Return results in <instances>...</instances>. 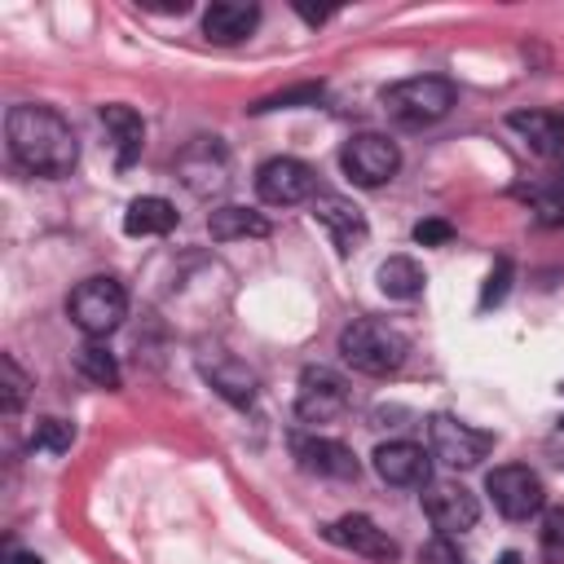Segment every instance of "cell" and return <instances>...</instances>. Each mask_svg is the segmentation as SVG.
Returning a JSON list of instances; mask_svg holds the SVG:
<instances>
[{
    "instance_id": "obj_23",
    "label": "cell",
    "mask_w": 564,
    "mask_h": 564,
    "mask_svg": "<svg viewBox=\"0 0 564 564\" xmlns=\"http://www.w3.org/2000/svg\"><path fill=\"white\" fill-rule=\"evenodd\" d=\"M75 370L93 383V388H119V361L101 339H88L75 348Z\"/></svg>"
},
{
    "instance_id": "obj_30",
    "label": "cell",
    "mask_w": 564,
    "mask_h": 564,
    "mask_svg": "<svg viewBox=\"0 0 564 564\" xmlns=\"http://www.w3.org/2000/svg\"><path fill=\"white\" fill-rule=\"evenodd\" d=\"M454 238V229L445 225V220H419L414 225V242H423V247H441V242H449Z\"/></svg>"
},
{
    "instance_id": "obj_2",
    "label": "cell",
    "mask_w": 564,
    "mask_h": 564,
    "mask_svg": "<svg viewBox=\"0 0 564 564\" xmlns=\"http://www.w3.org/2000/svg\"><path fill=\"white\" fill-rule=\"evenodd\" d=\"M410 352V339L379 322V317H352L344 330H339V357L357 370V375H370V379H383V375H397L401 361Z\"/></svg>"
},
{
    "instance_id": "obj_5",
    "label": "cell",
    "mask_w": 564,
    "mask_h": 564,
    "mask_svg": "<svg viewBox=\"0 0 564 564\" xmlns=\"http://www.w3.org/2000/svg\"><path fill=\"white\" fill-rule=\"evenodd\" d=\"M485 494L494 498L498 516H507V520H529V516H538L542 502H546L542 476H538L533 467H524V463H502V467H494V471L485 476Z\"/></svg>"
},
{
    "instance_id": "obj_6",
    "label": "cell",
    "mask_w": 564,
    "mask_h": 564,
    "mask_svg": "<svg viewBox=\"0 0 564 564\" xmlns=\"http://www.w3.org/2000/svg\"><path fill=\"white\" fill-rule=\"evenodd\" d=\"M339 167H344V176H352L357 185L375 189V185H383V181L397 176V167H401V150H397V141L383 137V132H357V137L344 141V150H339Z\"/></svg>"
},
{
    "instance_id": "obj_7",
    "label": "cell",
    "mask_w": 564,
    "mask_h": 564,
    "mask_svg": "<svg viewBox=\"0 0 564 564\" xmlns=\"http://www.w3.org/2000/svg\"><path fill=\"white\" fill-rule=\"evenodd\" d=\"M427 441H432V458H441L445 467H458V471L476 467L494 449V432L471 427L467 419H454V414H432Z\"/></svg>"
},
{
    "instance_id": "obj_3",
    "label": "cell",
    "mask_w": 564,
    "mask_h": 564,
    "mask_svg": "<svg viewBox=\"0 0 564 564\" xmlns=\"http://www.w3.org/2000/svg\"><path fill=\"white\" fill-rule=\"evenodd\" d=\"M449 106H454V84L445 75H414V79L383 88V110L401 128H427L445 119Z\"/></svg>"
},
{
    "instance_id": "obj_32",
    "label": "cell",
    "mask_w": 564,
    "mask_h": 564,
    "mask_svg": "<svg viewBox=\"0 0 564 564\" xmlns=\"http://www.w3.org/2000/svg\"><path fill=\"white\" fill-rule=\"evenodd\" d=\"M4 564H44V560H40L35 551H9V555H4Z\"/></svg>"
},
{
    "instance_id": "obj_21",
    "label": "cell",
    "mask_w": 564,
    "mask_h": 564,
    "mask_svg": "<svg viewBox=\"0 0 564 564\" xmlns=\"http://www.w3.org/2000/svg\"><path fill=\"white\" fill-rule=\"evenodd\" d=\"M207 234L216 242H234V238H264L269 234V220L256 212V207H238V203H225L207 216Z\"/></svg>"
},
{
    "instance_id": "obj_29",
    "label": "cell",
    "mask_w": 564,
    "mask_h": 564,
    "mask_svg": "<svg viewBox=\"0 0 564 564\" xmlns=\"http://www.w3.org/2000/svg\"><path fill=\"white\" fill-rule=\"evenodd\" d=\"M322 97V88H313V84H304V88H291V93H278V97H264L256 110H282V106H295V101H317Z\"/></svg>"
},
{
    "instance_id": "obj_33",
    "label": "cell",
    "mask_w": 564,
    "mask_h": 564,
    "mask_svg": "<svg viewBox=\"0 0 564 564\" xmlns=\"http://www.w3.org/2000/svg\"><path fill=\"white\" fill-rule=\"evenodd\" d=\"M498 564H520V555H516V551H507V555H502Z\"/></svg>"
},
{
    "instance_id": "obj_17",
    "label": "cell",
    "mask_w": 564,
    "mask_h": 564,
    "mask_svg": "<svg viewBox=\"0 0 564 564\" xmlns=\"http://www.w3.org/2000/svg\"><path fill=\"white\" fill-rule=\"evenodd\" d=\"M203 375L225 401H234V405H251L256 401V370L247 361H238L229 352H212V357H203Z\"/></svg>"
},
{
    "instance_id": "obj_10",
    "label": "cell",
    "mask_w": 564,
    "mask_h": 564,
    "mask_svg": "<svg viewBox=\"0 0 564 564\" xmlns=\"http://www.w3.org/2000/svg\"><path fill=\"white\" fill-rule=\"evenodd\" d=\"M313 185H317L313 167H308L304 159H291V154L264 159V163L256 167V194H260V203H269V207H295V203L313 198Z\"/></svg>"
},
{
    "instance_id": "obj_25",
    "label": "cell",
    "mask_w": 564,
    "mask_h": 564,
    "mask_svg": "<svg viewBox=\"0 0 564 564\" xmlns=\"http://www.w3.org/2000/svg\"><path fill=\"white\" fill-rule=\"evenodd\" d=\"M538 551L546 564H564V507L546 511L542 516V529H538Z\"/></svg>"
},
{
    "instance_id": "obj_26",
    "label": "cell",
    "mask_w": 564,
    "mask_h": 564,
    "mask_svg": "<svg viewBox=\"0 0 564 564\" xmlns=\"http://www.w3.org/2000/svg\"><path fill=\"white\" fill-rule=\"evenodd\" d=\"M0 370H4V392H0V401H4V410L13 414V410L26 401V388H31V379L22 375V366H18L13 357H4V361H0Z\"/></svg>"
},
{
    "instance_id": "obj_11",
    "label": "cell",
    "mask_w": 564,
    "mask_h": 564,
    "mask_svg": "<svg viewBox=\"0 0 564 564\" xmlns=\"http://www.w3.org/2000/svg\"><path fill=\"white\" fill-rule=\"evenodd\" d=\"M348 410V388H344V379L335 375V370H326V366H308L304 375H300V392H295V414H300V423H335L339 414Z\"/></svg>"
},
{
    "instance_id": "obj_28",
    "label": "cell",
    "mask_w": 564,
    "mask_h": 564,
    "mask_svg": "<svg viewBox=\"0 0 564 564\" xmlns=\"http://www.w3.org/2000/svg\"><path fill=\"white\" fill-rule=\"evenodd\" d=\"M419 564H467V560H463V551L454 546V538H441V533H436L432 542L419 546Z\"/></svg>"
},
{
    "instance_id": "obj_18",
    "label": "cell",
    "mask_w": 564,
    "mask_h": 564,
    "mask_svg": "<svg viewBox=\"0 0 564 564\" xmlns=\"http://www.w3.org/2000/svg\"><path fill=\"white\" fill-rule=\"evenodd\" d=\"M507 123L524 137V145L533 154H542V159L564 154V115L560 110H516Z\"/></svg>"
},
{
    "instance_id": "obj_14",
    "label": "cell",
    "mask_w": 564,
    "mask_h": 564,
    "mask_svg": "<svg viewBox=\"0 0 564 564\" xmlns=\"http://www.w3.org/2000/svg\"><path fill=\"white\" fill-rule=\"evenodd\" d=\"M291 449H295L300 467L313 471V476H326V480H357V454H352L344 441H335V436H317V432H313V436H295Z\"/></svg>"
},
{
    "instance_id": "obj_27",
    "label": "cell",
    "mask_w": 564,
    "mask_h": 564,
    "mask_svg": "<svg viewBox=\"0 0 564 564\" xmlns=\"http://www.w3.org/2000/svg\"><path fill=\"white\" fill-rule=\"evenodd\" d=\"M507 291H511V260H498V264L489 269V278H485V291H480V308H494V304H502V300H507Z\"/></svg>"
},
{
    "instance_id": "obj_31",
    "label": "cell",
    "mask_w": 564,
    "mask_h": 564,
    "mask_svg": "<svg viewBox=\"0 0 564 564\" xmlns=\"http://www.w3.org/2000/svg\"><path fill=\"white\" fill-rule=\"evenodd\" d=\"M295 13H300V18H304V22H313V26H317V22H326V18H330V9H308V4H295Z\"/></svg>"
},
{
    "instance_id": "obj_12",
    "label": "cell",
    "mask_w": 564,
    "mask_h": 564,
    "mask_svg": "<svg viewBox=\"0 0 564 564\" xmlns=\"http://www.w3.org/2000/svg\"><path fill=\"white\" fill-rule=\"evenodd\" d=\"M313 220L326 229V238L335 242L339 256H352L366 247L370 238V225H366V212L352 203V198H339V194H317L313 198Z\"/></svg>"
},
{
    "instance_id": "obj_15",
    "label": "cell",
    "mask_w": 564,
    "mask_h": 564,
    "mask_svg": "<svg viewBox=\"0 0 564 564\" xmlns=\"http://www.w3.org/2000/svg\"><path fill=\"white\" fill-rule=\"evenodd\" d=\"M427 467H432V454L414 441H388L375 449V471L383 485H427Z\"/></svg>"
},
{
    "instance_id": "obj_34",
    "label": "cell",
    "mask_w": 564,
    "mask_h": 564,
    "mask_svg": "<svg viewBox=\"0 0 564 564\" xmlns=\"http://www.w3.org/2000/svg\"><path fill=\"white\" fill-rule=\"evenodd\" d=\"M560 427H564V419H560Z\"/></svg>"
},
{
    "instance_id": "obj_1",
    "label": "cell",
    "mask_w": 564,
    "mask_h": 564,
    "mask_svg": "<svg viewBox=\"0 0 564 564\" xmlns=\"http://www.w3.org/2000/svg\"><path fill=\"white\" fill-rule=\"evenodd\" d=\"M4 137L13 163L31 176H70V167L79 163V137L53 106L40 101L13 106L4 115Z\"/></svg>"
},
{
    "instance_id": "obj_20",
    "label": "cell",
    "mask_w": 564,
    "mask_h": 564,
    "mask_svg": "<svg viewBox=\"0 0 564 564\" xmlns=\"http://www.w3.org/2000/svg\"><path fill=\"white\" fill-rule=\"evenodd\" d=\"M176 225V207L163 198V194H141L128 203L123 212V234L128 238H159Z\"/></svg>"
},
{
    "instance_id": "obj_8",
    "label": "cell",
    "mask_w": 564,
    "mask_h": 564,
    "mask_svg": "<svg viewBox=\"0 0 564 564\" xmlns=\"http://www.w3.org/2000/svg\"><path fill=\"white\" fill-rule=\"evenodd\" d=\"M419 502H423V516L432 520V529H436L441 538L467 533V529L480 520L476 494H471L467 485H458V480H427L423 494H419Z\"/></svg>"
},
{
    "instance_id": "obj_24",
    "label": "cell",
    "mask_w": 564,
    "mask_h": 564,
    "mask_svg": "<svg viewBox=\"0 0 564 564\" xmlns=\"http://www.w3.org/2000/svg\"><path fill=\"white\" fill-rule=\"evenodd\" d=\"M70 441H75V427H70L66 419H57V414L35 419V427H31V449H44V454H66V449H70Z\"/></svg>"
},
{
    "instance_id": "obj_19",
    "label": "cell",
    "mask_w": 564,
    "mask_h": 564,
    "mask_svg": "<svg viewBox=\"0 0 564 564\" xmlns=\"http://www.w3.org/2000/svg\"><path fill=\"white\" fill-rule=\"evenodd\" d=\"M101 128L110 132V141H115V163L119 167H128V163H137L141 159V145H145V123H141V115L132 110V106H101Z\"/></svg>"
},
{
    "instance_id": "obj_4",
    "label": "cell",
    "mask_w": 564,
    "mask_h": 564,
    "mask_svg": "<svg viewBox=\"0 0 564 564\" xmlns=\"http://www.w3.org/2000/svg\"><path fill=\"white\" fill-rule=\"evenodd\" d=\"M123 313H128V291H123L115 278H106V273L84 278V282L70 291V300H66V317H70L88 339H106L110 330H119Z\"/></svg>"
},
{
    "instance_id": "obj_16",
    "label": "cell",
    "mask_w": 564,
    "mask_h": 564,
    "mask_svg": "<svg viewBox=\"0 0 564 564\" xmlns=\"http://www.w3.org/2000/svg\"><path fill=\"white\" fill-rule=\"evenodd\" d=\"M260 22V4H247V0H216L207 13H203V35L212 44H238L256 31Z\"/></svg>"
},
{
    "instance_id": "obj_9",
    "label": "cell",
    "mask_w": 564,
    "mask_h": 564,
    "mask_svg": "<svg viewBox=\"0 0 564 564\" xmlns=\"http://www.w3.org/2000/svg\"><path fill=\"white\" fill-rule=\"evenodd\" d=\"M176 176H181V185H185L194 198L220 194V189L229 185V154H225V145H220L216 137L189 141V145L181 150V159H176Z\"/></svg>"
},
{
    "instance_id": "obj_13",
    "label": "cell",
    "mask_w": 564,
    "mask_h": 564,
    "mask_svg": "<svg viewBox=\"0 0 564 564\" xmlns=\"http://www.w3.org/2000/svg\"><path fill=\"white\" fill-rule=\"evenodd\" d=\"M322 533H326V542H335V546H344V551H352V555L379 560V564H392V560L401 555L397 538H392L388 529H379L370 516H339V520H330Z\"/></svg>"
},
{
    "instance_id": "obj_22",
    "label": "cell",
    "mask_w": 564,
    "mask_h": 564,
    "mask_svg": "<svg viewBox=\"0 0 564 564\" xmlns=\"http://www.w3.org/2000/svg\"><path fill=\"white\" fill-rule=\"evenodd\" d=\"M375 282H379V291H383L388 300H414V295H423L427 273H423V264L410 260V256H388V260L379 264Z\"/></svg>"
}]
</instances>
